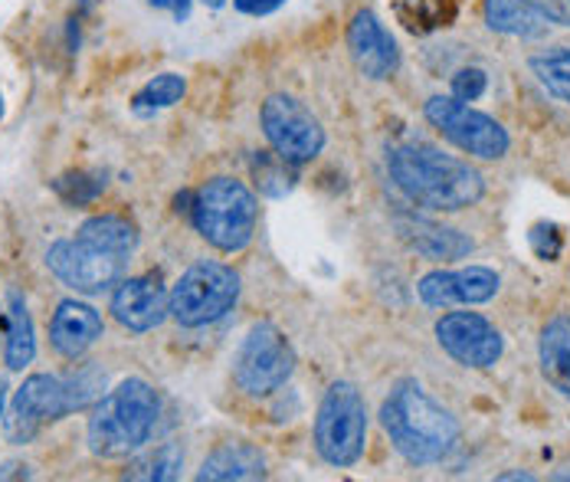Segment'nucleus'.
<instances>
[{
  "label": "nucleus",
  "instance_id": "19",
  "mask_svg": "<svg viewBox=\"0 0 570 482\" xmlns=\"http://www.w3.org/2000/svg\"><path fill=\"white\" fill-rule=\"evenodd\" d=\"M269 470L266 456L253 446V443H224L217 446L204 466L197 470V480L200 482H239V480H263Z\"/></svg>",
  "mask_w": 570,
  "mask_h": 482
},
{
  "label": "nucleus",
  "instance_id": "9",
  "mask_svg": "<svg viewBox=\"0 0 570 482\" xmlns=\"http://www.w3.org/2000/svg\"><path fill=\"white\" fill-rule=\"evenodd\" d=\"M47 266L62 286L96 296L102 289H112L128 273V253H115L99 243L57 240L47 249Z\"/></svg>",
  "mask_w": 570,
  "mask_h": 482
},
{
  "label": "nucleus",
  "instance_id": "16",
  "mask_svg": "<svg viewBox=\"0 0 570 482\" xmlns=\"http://www.w3.org/2000/svg\"><path fill=\"white\" fill-rule=\"evenodd\" d=\"M485 23L495 33L505 37H544L554 23H568L564 13H558L551 3L541 0H485L482 3Z\"/></svg>",
  "mask_w": 570,
  "mask_h": 482
},
{
  "label": "nucleus",
  "instance_id": "22",
  "mask_svg": "<svg viewBox=\"0 0 570 482\" xmlns=\"http://www.w3.org/2000/svg\"><path fill=\"white\" fill-rule=\"evenodd\" d=\"M76 237H82V240H89V243H99V246L115 249V253H128V256L138 249V227H135L131 220L118 217V214L89 217V220L79 227V234H76Z\"/></svg>",
  "mask_w": 570,
  "mask_h": 482
},
{
  "label": "nucleus",
  "instance_id": "32",
  "mask_svg": "<svg viewBox=\"0 0 570 482\" xmlns=\"http://www.w3.org/2000/svg\"><path fill=\"white\" fill-rule=\"evenodd\" d=\"M148 3H151L155 10H168L174 20L180 23V20L190 17V3H194V0H148Z\"/></svg>",
  "mask_w": 570,
  "mask_h": 482
},
{
  "label": "nucleus",
  "instance_id": "23",
  "mask_svg": "<svg viewBox=\"0 0 570 482\" xmlns=\"http://www.w3.org/2000/svg\"><path fill=\"white\" fill-rule=\"evenodd\" d=\"M531 72L538 76V82L561 102L570 106V50L568 47H554L544 53H534L531 60Z\"/></svg>",
  "mask_w": 570,
  "mask_h": 482
},
{
  "label": "nucleus",
  "instance_id": "11",
  "mask_svg": "<svg viewBox=\"0 0 570 482\" xmlns=\"http://www.w3.org/2000/svg\"><path fill=\"white\" fill-rule=\"evenodd\" d=\"M66 414H69V404H66L62 377H57V374H33L17 387V394L10 401V411H7V421H3L7 443H17V446L33 443L47 423L62 421Z\"/></svg>",
  "mask_w": 570,
  "mask_h": 482
},
{
  "label": "nucleus",
  "instance_id": "14",
  "mask_svg": "<svg viewBox=\"0 0 570 482\" xmlns=\"http://www.w3.org/2000/svg\"><path fill=\"white\" fill-rule=\"evenodd\" d=\"M347 50H351V60L354 66L381 82V79H391L400 69V47L394 40V33L381 23V17L374 10H357L347 23Z\"/></svg>",
  "mask_w": 570,
  "mask_h": 482
},
{
  "label": "nucleus",
  "instance_id": "25",
  "mask_svg": "<svg viewBox=\"0 0 570 482\" xmlns=\"http://www.w3.org/2000/svg\"><path fill=\"white\" fill-rule=\"evenodd\" d=\"M187 96V79L177 76V72H161L155 79H148L138 96H135V112L148 116V112H158V109H171L180 99Z\"/></svg>",
  "mask_w": 570,
  "mask_h": 482
},
{
  "label": "nucleus",
  "instance_id": "26",
  "mask_svg": "<svg viewBox=\"0 0 570 482\" xmlns=\"http://www.w3.org/2000/svg\"><path fill=\"white\" fill-rule=\"evenodd\" d=\"M184 470V453L177 443H161L155 453H145L141 460H135V466L128 470V480H148V482H168L177 480Z\"/></svg>",
  "mask_w": 570,
  "mask_h": 482
},
{
  "label": "nucleus",
  "instance_id": "37",
  "mask_svg": "<svg viewBox=\"0 0 570 482\" xmlns=\"http://www.w3.org/2000/svg\"><path fill=\"white\" fill-rule=\"evenodd\" d=\"M0 116H3V99H0Z\"/></svg>",
  "mask_w": 570,
  "mask_h": 482
},
{
  "label": "nucleus",
  "instance_id": "15",
  "mask_svg": "<svg viewBox=\"0 0 570 482\" xmlns=\"http://www.w3.org/2000/svg\"><path fill=\"white\" fill-rule=\"evenodd\" d=\"M112 315L128 332H151L171 315V296L158 276H128L112 296Z\"/></svg>",
  "mask_w": 570,
  "mask_h": 482
},
{
  "label": "nucleus",
  "instance_id": "3",
  "mask_svg": "<svg viewBox=\"0 0 570 482\" xmlns=\"http://www.w3.org/2000/svg\"><path fill=\"white\" fill-rule=\"evenodd\" d=\"M158 417V391L141 377H128L96 404L89 421V450L102 460H125L151 440Z\"/></svg>",
  "mask_w": 570,
  "mask_h": 482
},
{
  "label": "nucleus",
  "instance_id": "34",
  "mask_svg": "<svg viewBox=\"0 0 570 482\" xmlns=\"http://www.w3.org/2000/svg\"><path fill=\"white\" fill-rule=\"evenodd\" d=\"M3 404H7V381L0 374V417H3Z\"/></svg>",
  "mask_w": 570,
  "mask_h": 482
},
{
  "label": "nucleus",
  "instance_id": "31",
  "mask_svg": "<svg viewBox=\"0 0 570 482\" xmlns=\"http://www.w3.org/2000/svg\"><path fill=\"white\" fill-rule=\"evenodd\" d=\"M233 7L246 17H269L279 7H285V0H233Z\"/></svg>",
  "mask_w": 570,
  "mask_h": 482
},
{
  "label": "nucleus",
  "instance_id": "27",
  "mask_svg": "<svg viewBox=\"0 0 570 482\" xmlns=\"http://www.w3.org/2000/svg\"><path fill=\"white\" fill-rule=\"evenodd\" d=\"M53 190L66 204L72 207H86V204H96L106 190V175L102 171H69L53 181Z\"/></svg>",
  "mask_w": 570,
  "mask_h": 482
},
{
  "label": "nucleus",
  "instance_id": "20",
  "mask_svg": "<svg viewBox=\"0 0 570 482\" xmlns=\"http://www.w3.org/2000/svg\"><path fill=\"white\" fill-rule=\"evenodd\" d=\"M538 362L544 381L570 401V315H554L544 328H541V342H538Z\"/></svg>",
  "mask_w": 570,
  "mask_h": 482
},
{
  "label": "nucleus",
  "instance_id": "7",
  "mask_svg": "<svg viewBox=\"0 0 570 482\" xmlns=\"http://www.w3.org/2000/svg\"><path fill=\"white\" fill-rule=\"evenodd\" d=\"M295 371V352L273 322H259L246 332L233 358V381L249 397L276 394Z\"/></svg>",
  "mask_w": 570,
  "mask_h": 482
},
{
  "label": "nucleus",
  "instance_id": "13",
  "mask_svg": "<svg viewBox=\"0 0 570 482\" xmlns=\"http://www.w3.org/2000/svg\"><path fill=\"white\" fill-rule=\"evenodd\" d=\"M502 289V276L489 266H465V269H433L416 283V293L430 308L450 305H482L495 299Z\"/></svg>",
  "mask_w": 570,
  "mask_h": 482
},
{
  "label": "nucleus",
  "instance_id": "1",
  "mask_svg": "<svg viewBox=\"0 0 570 482\" xmlns=\"http://www.w3.org/2000/svg\"><path fill=\"white\" fill-rule=\"evenodd\" d=\"M387 171L413 200L426 210L456 214L485 197V178L456 155H446L426 141H403L387 151Z\"/></svg>",
  "mask_w": 570,
  "mask_h": 482
},
{
  "label": "nucleus",
  "instance_id": "18",
  "mask_svg": "<svg viewBox=\"0 0 570 482\" xmlns=\"http://www.w3.org/2000/svg\"><path fill=\"white\" fill-rule=\"evenodd\" d=\"M397 224L400 240L406 243L410 249H416L420 256L426 259H462L475 249V243L469 240L465 234H459L456 227H446V224H436V220H426V217H413V214H403L394 220Z\"/></svg>",
  "mask_w": 570,
  "mask_h": 482
},
{
  "label": "nucleus",
  "instance_id": "17",
  "mask_svg": "<svg viewBox=\"0 0 570 482\" xmlns=\"http://www.w3.org/2000/svg\"><path fill=\"white\" fill-rule=\"evenodd\" d=\"M50 338L62 358L76 362L102 338V315L86 302H59L53 325H50Z\"/></svg>",
  "mask_w": 570,
  "mask_h": 482
},
{
  "label": "nucleus",
  "instance_id": "35",
  "mask_svg": "<svg viewBox=\"0 0 570 482\" xmlns=\"http://www.w3.org/2000/svg\"><path fill=\"white\" fill-rule=\"evenodd\" d=\"M204 3H207V7H214V10H217V7H224V3H227V0H204Z\"/></svg>",
  "mask_w": 570,
  "mask_h": 482
},
{
  "label": "nucleus",
  "instance_id": "39",
  "mask_svg": "<svg viewBox=\"0 0 570 482\" xmlns=\"http://www.w3.org/2000/svg\"><path fill=\"white\" fill-rule=\"evenodd\" d=\"M568 3H570V0H568Z\"/></svg>",
  "mask_w": 570,
  "mask_h": 482
},
{
  "label": "nucleus",
  "instance_id": "24",
  "mask_svg": "<svg viewBox=\"0 0 570 482\" xmlns=\"http://www.w3.org/2000/svg\"><path fill=\"white\" fill-rule=\"evenodd\" d=\"M106 371L99 364H82L79 371L66 374L62 377V387H66V404H69V414L72 411H86L92 404H99L106 397Z\"/></svg>",
  "mask_w": 570,
  "mask_h": 482
},
{
  "label": "nucleus",
  "instance_id": "6",
  "mask_svg": "<svg viewBox=\"0 0 570 482\" xmlns=\"http://www.w3.org/2000/svg\"><path fill=\"white\" fill-rule=\"evenodd\" d=\"M239 299V273L227 263H194L171 289V315L184 328H200L224 318Z\"/></svg>",
  "mask_w": 570,
  "mask_h": 482
},
{
  "label": "nucleus",
  "instance_id": "21",
  "mask_svg": "<svg viewBox=\"0 0 570 482\" xmlns=\"http://www.w3.org/2000/svg\"><path fill=\"white\" fill-rule=\"evenodd\" d=\"M3 362L10 371H23L37 355V338H33V318L20 293L7 296V312H3Z\"/></svg>",
  "mask_w": 570,
  "mask_h": 482
},
{
  "label": "nucleus",
  "instance_id": "10",
  "mask_svg": "<svg viewBox=\"0 0 570 482\" xmlns=\"http://www.w3.org/2000/svg\"><path fill=\"white\" fill-rule=\"evenodd\" d=\"M259 121H263L266 141L288 165H305V161L318 158L325 148L322 121L315 119L312 109L305 102H298L295 96H285V92L269 96L263 102Z\"/></svg>",
  "mask_w": 570,
  "mask_h": 482
},
{
  "label": "nucleus",
  "instance_id": "38",
  "mask_svg": "<svg viewBox=\"0 0 570 482\" xmlns=\"http://www.w3.org/2000/svg\"><path fill=\"white\" fill-rule=\"evenodd\" d=\"M0 328H3V312H0Z\"/></svg>",
  "mask_w": 570,
  "mask_h": 482
},
{
  "label": "nucleus",
  "instance_id": "33",
  "mask_svg": "<svg viewBox=\"0 0 570 482\" xmlns=\"http://www.w3.org/2000/svg\"><path fill=\"white\" fill-rule=\"evenodd\" d=\"M499 480H502V482H509V480H534V476H531V473H502Z\"/></svg>",
  "mask_w": 570,
  "mask_h": 482
},
{
  "label": "nucleus",
  "instance_id": "2",
  "mask_svg": "<svg viewBox=\"0 0 570 482\" xmlns=\"http://www.w3.org/2000/svg\"><path fill=\"white\" fill-rule=\"evenodd\" d=\"M381 426L394 450L413 466L443 463L459 443V421L436 404L420 381L403 377L381 404Z\"/></svg>",
  "mask_w": 570,
  "mask_h": 482
},
{
  "label": "nucleus",
  "instance_id": "12",
  "mask_svg": "<svg viewBox=\"0 0 570 482\" xmlns=\"http://www.w3.org/2000/svg\"><path fill=\"white\" fill-rule=\"evenodd\" d=\"M440 348L462 367H492L505 352L502 332L479 312H446L436 322Z\"/></svg>",
  "mask_w": 570,
  "mask_h": 482
},
{
  "label": "nucleus",
  "instance_id": "30",
  "mask_svg": "<svg viewBox=\"0 0 570 482\" xmlns=\"http://www.w3.org/2000/svg\"><path fill=\"white\" fill-rule=\"evenodd\" d=\"M528 240H531V249L538 253V259H544V263H554L558 256H561V234H558V227L554 224H538V227H531V234H528Z\"/></svg>",
  "mask_w": 570,
  "mask_h": 482
},
{
  "label": "nucleus",
  "instance_id": "8",
  "mask_svg": "<svg viewBox=\"0 0 570 482\" xmlns=\"http://www.w3.org/2000/svg\"><path fill=\"white\" fill-rule=\"evenodd\" d=\"M423 112L446 141H453L459 151H465L472 158L499 161L509 155L512 138H509L505 125L479 112V109H472V106H465L456 96H433L423 106Z\"/></svg>",
  "mask_w": 570,
  "mask_h": 482
},
{
  "label": "nucleus",
  "instance_id": "4",
  "mask_svg": "<svg viewBox=\"0 0 570 482\" xmlns=\"http://www.w3.org/2000/svg\"><path fill=\"white\" fill-rule=\"evenodd\" d=\"M197 234L220 253H239L253 243L259 224L256 194L236 178H210L190 204Z\"/></svg>",
  "mask_w": 570,
  "mask_h": 482
},
{
  "label": "nucleus",
  "instance_id": "28",
  "mask_svg": "<svg viewBox=\"0 0 570 482\" xmlns=\"http://www.w3.org/2000/svg\"><path fill=\"white\" fill-rule=\"evenodd\" d=\"M288 168H295V165L283 161L276 151H273V155H259V158L253 161V175H256L259 190L269 194V197H283V194H288V190H292V175H288Z\"/></svg>",
  "mask_w": 570,
  "mask_h": 482
},
{
  "label": "nucleus",
  "instance_id": "36",
  "mask_svg": "<svg viewBox=\"0 0 570 482\" xmlns=\"http://www.w3.org/2000/svg\"><path fill=\"white\" fill-rule=\"evenodd\" d=\"M554 480H570V470H561V473H554Z\"/></svg>",
  "mask_w": 570,
  "mask_h": 482
},
{
  "label": "nucleus",
  "instance_id": "29",
  "mask_svg": "<svg viewBox=\"0 0 570 482\" xmlns=\"http://www.w3.org/2000/svg\"><path fill=\"white\" fill-rule=\"evenodd\" d=\"M485 89H489V76H485V69H479V66L459 69L456 76H453V96L462 99V102H475V99H482V96H485Z\"/></svg>",
  "mask_w": 570,
  "mask_h": 482
},
{
  "label": "nucleus",
  "instance_id": "5",
  "mask_svg": "<svg viewBox=\"0 0 570 482\" xmlns=\"http://www.w3.org/2000/svg\"><path fill=\"white\" fill-rule=\"evenodd\" d=\"M367 446V404L351 381H335L315 414V450L328 466L347 470Z\"/></svg>",
  "mask_w": 570,
  "mask_h": 482
}]
</instances>
